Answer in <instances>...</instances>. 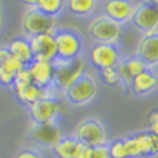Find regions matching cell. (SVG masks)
<instances>
[{
    "mask_svg": "<svg viewBox=\"0 0 158 158\" xmlns=\"http://www.w3.org/2000/svg\"><path fill=\"white\" fill-rule=\"evenodd\" d=\"M87 34L95 43L118 46L123 39V27L103 14L93 16L87 25Z\"/></svg>",
    "mask_w": 158,
    "mask_h": 158,
    "instance_id": "1",
    "label": "cell"
},
{
    "mask_svg": "<svg viewBox=\"0 0 158 158\" xmlns=\"http://www.w3.org/2000/svg\"><path fill=\"white\" fill-rule=\"evenodd\" d=\"M25 6L27 9L21 16V28L25 37L30 39L40 34H55V31L58 30L55 18L41 14L40 10H37L28 3H25Z\"/></svg>",
    "mask_w": 158,
    "mask_h": 158,
    "instance_id": "2",
    "label": "cell"
},
{
    "mask_svg": "<svg viewBox=\"0 0 158 158\" xmlns=\"http://www.w3.org/2000/svg\"><path fill=\"white\" fill-rule=\"evenodd\" d=\"M55 43H56V59L59 61H74L81 58L84 40L81 34L71 30V28H58L55 31Z\"/></svg>",
    "mask_w": 158,
    "mask_h": 158,
    "instance_id": "3",
    "label": "cell"
},
{
    "mask_svg": "<svg viewBox=\"0 0 158 158\" xmlns=\"http://www.w3.org/2000/svg\"><path fill=\"white\" fill-rule=\"evenodd\" d=\"M55 84L53 89L56 92H67V90L74 84L76 81H78L84 74H86V68L87 64L83 58L74 59V61H59L56 59L55 62Z\"/></svg>",
    "mask_w": 158,
    "mask_h": 158,
    "instance_id": "4",
    "label": "cell"
},
{
    "mask_svg": "<svg viewBox=\"0 0 158 158\" xmlns=\"http://www.w3.org/2000/svg\"><path fill=\"white\" fill-rule=\"evenodd\" d=\"M74 138L86 148H96L108 145V131L99 120L86 118L76 126Z\"/></svg>",
    "mask_w": 158,
    "mask_h": 158,
    "instance_id": "5",
    "label": "cell"
},
{
    "mask_svg": "<svg viewBox=\"0 0 158 158\" xmlns=\"http://www.w3.org/2000/svg\"><path fill=\"white\" fill-rule=\"evenodd\" d=\"M28 112L33 124L56 123V120L65 112V105L59 98L49 96L28 106Z\"/></svg>",
    "mask_w": 158,
    "mask_h": 158,
    "instance_id": "6",
    "label": "cell"
},
{
    "mask_svg": "<svg viewBox=\"0 0 158 158\" xmlns=\"http://www.w3.org/2000/svg\"><path fill=\"white\" fill-rule=\"evenodd\" d=\"M98 92H99V87H98L96 80L86 73L67 92H64V96L67 99V102L74 106H86L95 101Z\"/></svg>",
    "mask_w": 158,
    "mask_h": 158,
    "instance_id": "7",
    "label": "cell"
},
{
    "mask_svg": "<svg viewBox=\"0 0 158 158\" xmlns=\"http://www.w3.org/2000/svg\"><path fill=\"white\" fill-rule=\"evenodd\" d=\"M131 24L142 34L158 31V2H138Z\"/></svg>",
    "mask_w": 158,
    "mask_h": 158,
    "instance_id": "8",
    "label": "cell"
},
{
    "mask_svg": "<svg viewBox=\"0 0 158 158\" xmlns=\"http://www.w3.org/2000/svg\"><path fill=\"white\" fill-rule=\"evenodd\" d=\"M121 50L115 44H99L95 43L89 50V62L95 69L117 68L121 61Z\"/></svg>",
    "mask_w": 158,
    "mask_h": 158,
    "instance_id": "9",
    "label": "cell"
},
{
    "mask_svg": "<svg viewBox=\"0 0 158 158\" xmlns=\"http://www.w3.org/2000/svg\"><path fill=\"white\" fill-rule=\"evenodd\" d=\"M135 9H136V2H130V0H106L102 5V14L123 27L126 24L131 22Z\"/></svg>",
    "mask_w": 158,
    "mask_h": 158,
    "instance_id": "10",
    "label": "cell"
},
{
    "mask_svg": "<svg viewBox=\"0 0 158 158\" xmlns=\"http://www.w3.org/2000/svg\"><path fill=\"white\" fill-rule=\"evenodd\" d=\"M30 71V76L33 80V84L43 90L53 89L55 84V64L53 62H43V61H33L27 67Z\"/></svg>",
    "mask_w": 158,
    "mask_h": 158,
    "instance_id": "11",
    "label": "cell"
},
{
    "mask_svg": "<svg viewBox=\"0 0 158 158\" xmlns=\"http://www.w3.org/2000/svg\"><path fill=\"white\" fill-rule=\"evenodd\" d=\"M30 46L34 61L55 62L56 61V43L53 34H40L30 37Z\"/></svg>",
    "mask_w": 158,
    "mask_h": 158,
    "instance_id": "12",
    "label": "cell"
},
{
    "mask_svg": "<svg viewBox=\"0 0 158 158\" xmlns=\"http://www.w3.org/2000/svg\"><path fill=\"white\" fill-rule=\"evenodd\" d=\"M30 136L37 145L52 149L62 138V131L58 123L33 124V127L30 130Z\"/></svg>",
    "mask_w": 158,
    "mask_h": 158,
    "instance_id": "13",
    "label": "cell"
},
{
    "mask_svg": "<svg viewBox=\"0 0 158 158\" xmlns=\"http://www.w3.org/2000/svg\"><path fill=\"white\" fill-rule=\"evenodd\" d=\"M145 69H148V67L136 55L123 56L120 64L117 65V71L120 74V78H121V86H124L126 89L129 90L133 78L139 76L140 73H143Z\"/></svg>",
    "mask_w": 158,
    "mask_h": 158,
    "instance_id": "14",
    "label": "cell"
},
{
    "mask_svg": "<svg viewBox=\"0 0 158 158\" xmlns=\"http://www.w3.org/2000/svg\"><path fill=\"white\" fill-rule=\"evenodd\" d=\"M135 55L140 58L149 69L158 67V31L151 35H142Z\"/></svg>",
    "mask_w": 158,
    "mask_h": 158,
    "instance_id": "15",
    "label": "cell"
},
{
    "mask_svg": "<svg viewBox=\"0 0 158 158\" xmlns=\"http://www.w3.org/2000/svg\"><path fill=\"white\" fill-rule=\"evenodd\" d=\"M157 87H158V76L152 69L148 68L133 78L129 90L135 96H145V95L152 93Z\"/></svg>",
    "mask_w": 158,
    "mask_h": 158,
    "instance_id": "16",
    "label": "cell"
},
{
    "mask_svg": "<svg viewBox=\"0 0 158 158\" xmlns=\"http://www.w3.org/2000/svg\"><path fill=\"white\" fill-rule=\"evenodd\" d=\"M9 49V53L10 56H14L15 59L24 65L28 67L31 62L34 61V56L31 52V46H30V39L25 35H19V37H15L6 44Z\"/></svg>",
    "mask_w": 158,
    "mask_h": 158,
    "instance_id": "17",
    "label": "cell"
},
{
    "mask_svg": "<svg viewBox=\"0 0 158 158\" xmlns=\"http://www.w3.org/2000/svg\"><path fill=\"white\" fill-rule=\"evenodd\" d=\"M55 89H50V90H43L40 87H37L35 84H28L22 89L14 90L15 96L16 99L19 101V103L25 105V106H31L33 103H35L37 101H40L43 98H49V96H56L55 95Z\"/></svg>",
    "mask_w": 158,
    "mask_h": 158,
    "instance_id": "18",
    "label": "cell"
},
{
    "mask_svg": "<svg viewBox=\"0 0 158 158\" xmlns=\"http://www.w3.org/2000/svg\"><path fill=\"white\" fill-rule=\"evenodd\" d=\"M133 138L136 140L140 158H154L158 155V136L145 130L133 135Z\"/></svg>",
    "mask_w": 158,
    "mask_h": 158,
    "instance_id": "19",
    "label": "cell"
},
{
    "mask_svg": "<svg viewBox=\"0 0 158 158\" xmlns=\"http://www.w3.org/2000/svg\"><path fill=\"white\" fill-rule=\"evenodd\" d=\"M25 3L34 6L41 14L48 15L50 18H55V19L67 7V2L64 0H33V2H25Z\"/></svg>",
    "mask_w": 158,
    "mask_h": 158,
    "instance_id": "20",
    "label": "cell"
},
{
    "mask_svg": "<svg viewBox=\"0 0 158 158\" xmlns=\"http://www.w3.org/2000/svg\"><path fill=\"white\" fill-rule=\"evenodd\" d=\"M96 0H69L67 2V7L73 15L76 16H90L95 14V10L98 9Z\"/></svg>",
    "mask_w": 158,
    "mask_h": 158,
    "instance_id": "21",
    "label": "cell"
},
{
    "mask_svg": "<svg viewBox=\"0 0 158 158\" xmlns=\"http://www.w3.org/2000/svg\"><path fill=\"white\" fill-rule=\"evenodd\" d=\"M77 142L74 136H62L59 142L52 148L56 158H74V152L77 148Z\"/></svg>",
    "mask_w": 158,
    "mask_h": 158,
    "instance_id": "22",
    "label": "cell"
},
{
    "mask_svg": "<svg viewBox=\"0 0 158 158\" xmlns=\"http://www.w3.org/2000/svg\"><path fill=\"white\" fill-rule=\"evenodd\" d=\"M99 77L103 81V84L115 87V86H121V78L118 74L117 68H105L99 71Z\"/></svg>",
    "mask_w": 158,
    "mask_h": 158,
    "instance_id": "23",
    "label": "cell"
},
{
    "mask_svg": "<svg viewBox=\"0 0 158 158\" xmlns=\"http://www.w3.org/2000/svg\"><path fill=\"white\" fill-rule=\"evenodd\" d=\"M108 152H110V158H129L124 139H115V140L110 142L108 143Z\"/></svg>",
    "mask_w": 158,
    "mask_h": 158,
    "instance_id": "24",
    "label": "cell"
},
{
    "mask_svg": "<svg viewBox=\"0 0 158 158\" xmlns=\"http://www.w3.org/2000/svg\"><path fill=\"white\" fill-rule=\"evenodd\" d=\"M15 77H16V73H14L12 69H9L5 65H0V86L6 89H12Z\"/></svg>",
    "mask_w": 158,
    "mask_h": 158,
    "instance_id": "25",
    "label": "cell"
},
{
    "mask_svg": "<svg viewBox=\"0 0 158 158\" xmlns=\"http://www.w3.org/2000/svg\"><path fill=\"white\" fill-rule=\"evenodd\" d=\"M33 80H31V76H30V71L28 68H24L22 71H19L16 77H15V81H14V86H12V92L14 90H18V89H22V87H25L28 84H31Z\"/></svg>",
    "mask_w": 158,
    "mask_h": 158,
    "instance_id": "26",
    "label": "cell"
},
{
    "mask_svg": "<svg viewBox=\"0 0 158 158\" xmlns=\"http://www.w3.org/2000/svg\"><path fill=\"white\" fill-rule=\"evenodd\" d=\"M86 158H110L108 145H105V146H96V148H87Z\"/></svg>",
    "mask_w": 158,
    "mask_h": 158,
    "instance_id": "27",
    "label": "cell"
},
{
    "mask_svg": "<svg viewBox=\"0 0 158 158\" xmlns=\"http://www.w3.org/2000/svg\"><path fill=\"white\" fill-rule=\"evenodd\" d=\"M124 143H126V149H127V157L129 158H140L138 145H136V140H135L133 136L124 138Z\"/></svg>",
    "mask_w": 158,
    "mask_h": 158,
    "instance_id": "28",
    "label": "cell"
},
{
    "mask_svg": "<svg viewBox=\"0 0 158 158\" xmlns=\"http://www.w3.org/2000/svg\"><path fill=\"white\" fill-rule=\"evenodd\" d=\"M14 158H43L39 154L37 149H33V148H24L21 151L16 152V155Z\"/></svg>",
    "mask_w": 158,
    "mask_h": 158,
    "instance_id": "29",
    "label": "cell"
},
{
    "mask_svg": "<svg viewBox=\"0 0 158 158\" xmlns=\"http://www.w3.org/2000/svg\"><path fill=\"white\" fill-rule=\"evenodd\" d=\"M148 131L158 136V110L152 111L149 114V126H148Z\"/></svg>",
    "mask_w": 158,
    "mask_h": 158,
    "instance_id": "30",
    "label": "cell"
},
{
    "mask_svg": "<svg viewBox=\"0 0 158 158\" xmlns=\"http://www.w3.org/2000/svg\"><path fill=\"white\" fill-rule=\"evenodd\" d=\"M9 58H10V53H9L7 46H0V65H3Z\"/></svg>",
    "mask_w": 158,
    "mask_h": 158,
    "instance_id": "31",
    "label": "cell"
},
{
    "mask_svg": "<svg viewBox=\"0 0 158 158\" xmlns=\"http://www.w3.org/2000/svg\"><path fill=\"white\" fill-rule=\"evenodd\" d=\"M86 152H87V148L81 143H77L76 152H74V158H86Z\"/></svg>",
    "mask_w": 158,
    "mask_h": 158,
    "instance_id": "32",
    "label": "cell"
},
{
    "mask_svg": "<svg viewBox=\"0 0 158 158\" xmlns=\"http://www.w3.org/2000/svg\"><path fill=\"white\" fill-rule=\"evenodd\" d=\"M3 27V10H2V6H0V28Z\"/></svg>",
    "mask_w": 158,
    "mask_h": 158,
    "instance_id": "33",
    "label": "cell"
}]
</instances>
